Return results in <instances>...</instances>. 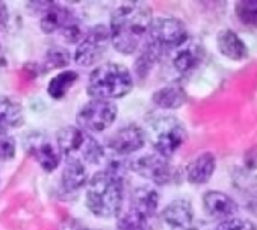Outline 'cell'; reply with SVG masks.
Returning a JSON list of instances; mask_svg holds the SVG:
<instances>
[{
	"label": "cell",
	"mask_w": 257,
	"mask_h": 230,
	"mask_svg": "<svg viewBox=\"0 0 257 230\" xmlns=\"http://www.w3.org/2000/svg\"><path fill=\"white\" fill-rule=\"evenodd\" d=\"M118 107L113 101L91 98L76 113L77 128L85 132H104L116 120Z\"/></svg>",
	"instance_id": "obj_7"
},
{
	"label": "cell",
	"mask_w": 257,
	"mask_h": 230,
	"mask_svg": "<svg viewBox=\"0 0 257 230\" xmlns=\"http://www.w3.org/2000/svg\"><path fill=\"white\" fill-rule=\"evenodd\" d=\"M10 20V13H8V7L5 2H0V28L7 26Z\"/></svg>",
	"instance_id": "obj_28"
},
{
	"label": "cell",
	"mask_w": 257,
	"mask_h": 230,
	"mask_svg": "<svg viewBox=\"0 0 257 230\" xmlns=\"http://www.w3.org/2000/svg\"><path fill=\"white\" fill-rule=\"evenodd\" d=\"M116 230H153V218L125 209L116 218Z\"/></svg>",
	"instance_id": "obj_23"
},
{
	"label": "cell",
	"mask_w": 257,
	"mask_h": 230,
	"mask_svg": "<svg viewBox=\"0 0 257 230\" xmlns=\"http://www.w3.org/2000/svg\"><path fill=\"white\" fill-rule=\"evenodd\" d=\"M128 170H132L143 179L153 182L155 185H170L177 179V170L159 155H144L128 162Z\"/></svg>",
	"instance_id": "obj_8"
},
{
	"label": "cell",
	"mask_w": 257,
	"mask_h": 230,
	"mask_svg": "<svg viewBox=\"0 0 257 230\" xmlns=\"http://www.w3.org/2000/svg\"><path fill=\"white\" fill-rule=\"evenodd\" d=\"M153 22V10L143 2L119 4L109 22V38L112 47L122 55H134L147 40Z\"/></svg>",
	"instance_id": "obj_1"
},
{
	"label": "cell",
	"mask_w": 257,
	"mask_h": 230,
	"mask_svg": "<svg viewBox=\"0 0 257 230\" xmlns=\"http://www.w3.org/2000/svg\"><path fill=\"white\" fill-rule=\"evenodd\" d=\"M28 152L46 173H53L61 164L62 155L44 135H32L28 140Z\"/></svg>",
	"instance_id": "obj_12"
},
{
	"label": "cell",
	"mask_w": 257,
	"mask_h": 230,
	"mask_svg": "<svg viewBox=\"0 0 257 230\" xmlns=\"http://www.w3.org/2000/svg\"><path fill=\"white\" fill-rule=\"evenodd\" d=\"M147 143V132L135 125H125L119 129H116L110 138L107 140V149L112 152L113 156L125 158L128 155H134L140 152Z\"/></svg>",
	"instance_id": "obj_10"
},
{
	"label": "cell",
	"mask_w": 257,
	"mask_h": 230,
	"mask_svg": "<svg viewBox=\"0 0 257 230\" xmlns=\"http://www.w3.org/2000/svg\"><path fill=\"white\" fill-rule=\"evenodd\" d=\"M17 146L16 140L10 134H2L0 132V161L8 162L16 158Z\"/></svg>",
	"instance_id": "obj_27"
},
{
	"label": "cell",
	"mask_w": 257,
	"mask_h": 230,
	"mask_svg": "<svg viewBox=\"0 0 257 230\" xmlns=\"http://www.w3.org/2000/svg\"><path fill=\"white\" fill-rule=\"evenodd\" d=\"M216 168V158L210 152H204L186 165V180L192 185H203L210 180Z\"/></svg>",
	"instance_id": "obj_17"
},
{
	"label": "cell",
	"mask_w": 257,
	"mask_h": 230,
	"mask_svg": "<svg viewBox=\"0 0 257 230\" xmlns=\"http://www.w3.org/2000/svg\"><path fill=\"white\" fill-rule=\"evenodd\" d=\"M71 62V55L67 49L64 47H52L49 49V52L46 53L44 58V70H61L64 67H67Z\"/></svg>",
	"instance_id": "obj_24"
},
{
	"label": "cell",
	"mask_w": 257,
	"mask_h": 230,
	"mask_svg": "<svg viewBox=\"0 0 257 230\" xmlns=\"http://www.w3.org/2000/svg\"><path fill=\"white\" fill-rule=\"evenodd\" d=\"M203 209L207 216H210L212 219H216V221L230 219L239 210L237 203L230 195H227L225 192H221V191H215V189L204 192Z\"/></svg>",
	"instance_id": "obj_13"
},
{
	"label": "cell",
	"mask_w": 257,
	"mask_h": 230,
	"mask_svg": "<svg viewBox=\"0 0 257 230\" xmlns=\"http://www.w3.org/2000/svg\"><path fill=\"white\" fill-rule=\"evenodd\" d=\"M31 5L40 10V28L44 34L49 35L61 32L68 23L76 19L71 10L55 2H32Z\"/></svg>",
	"instance_id": "obj_11"
},
{
	"label": "cell",
	"mask_w": 257,
	"mask_h": 230,
	"mask_svg": "<svg viewBox=\"0 0 257 230\" xmlns=\"http://www.w3.org/2000/svg\"><path fill=\"white\" fill-rule=\"evenodd\" d=\"M25 125V110L23 106L11 98L0 97V132L8 134L13 129H19Z\"/></svg>",
	"instance_id": "obj_19"
},
{
	"label": "cell",
	"mask_w": 257,
	"mask_h": 230,
	"mask_svg": "<svg viewBox=\"0 0 257 230\" xmlns=\"http://www.w3.org/2000/svg\"><path fill=\"white\" fill-rule=\"evenodd\" d=\"M110 46L109 29L107 26L98 25L86 31L85 37L76 47L74 62L80 67H91L98 62Z\"/></svg>",
	"instance_id": "obj_9"
},
{
	"label": "cell",
	"mask_w": 257,
	"mask_h": 230,
	"mask_svg": "<svg viewBox=\"0 0 257 230\" xmlns=\"http://www.w3.org/2000/svg\"><path fill=\"white\" fill-rule=\"evenodd\" d=\"M213 230H257V225L245 218L233 216L225 221H219L216 225H213Z\"/></svg>",
	"instance_id": "obj_26"
},
{
	"label": "cell",
	"mask_w": 257,
	"mask_h": 230,
	"mask_svg": "<svg viewBox=\"0 0 257 230\" xmlns=\"http://www.w3.org/2000/svg\"><path fill=\"white\" fill-rule=\"evenodd\" d=\"M234 14L240 23L257 28V0H240L234 5Z\"/></svg>",
	"instance_id": "obj_25"
},
{
	"label": "cell",
	"mask_w": 257,
	"mask_h": 230,
	"mask_svg": "<svg viewBox=\"0 0 257 230\" xmlns=\"http://www.w3.org/2000/svg\"><path fill=\"white\" fill-rule=\"evenodd\" d=\"M89 180L88 170L85 164L76 161V159H65L62 174H61V188L67 194L77 192L83 186H86Z\"/></svg>",
	"instance_id": "obj_18"
},
{
	"label": "cell",
	"mask_w": 257,
	"mask_h": 230,
	"mask_svg": "<svg viewBox=\"0 0 257 230\" xmlns=\"http://www.w3.org/2000/svg\"><path fill=\"white\" fill-rule=\"evenodd\" d=\"M204 59V47L198 43L188 40L182 47H179L173 58V67L180 76H188L194 73Z\"/></svg>",
	"instance_id": "obj_15"
},
{
	"label": "cell",
	"mask_w": 257,
	"mask_h": 230,
	"mask_svg": "<svg viewBox=\"0 0 257 230\" xmlns=\"http://www.w3.org/2000/svg\"><path fill=\"white\" fill-rule=\"evenodd\" d=\"M124 179L112 170H100L86 183L85 203L89 212L98 218H113L122 210Z\"/></svg>",
	"instance_id": "obj_2"
},
{
	"label": "cell",
	"mask_w": 257,
	"mask_h": 230,
	"mask_svg": "<svg viewBox=\"0 0 257 230\" xmlns=\"http://www.w3.org/2000/svg\"><path fill=\"white\" fill-rule=\"evenodd\" d=\"M73 230H95V228H92V227H88V225H77V227H74Z\"/></svg>",
	"instance_id": "obj_30"
},
{
	"label": "cell",
	"mask_w": 257,
	"mask_h": 230,
	"mask_svg": "<svg viewBox=\"0 0 257 230\" xmlns=\"http://www.w3.org/2000/svg\"><path fill=\"white\" fill-rule=\"evenodd\" d=\"M159 201H161L159 192L155 188L143 185V186L135 188L131 192L127 209H131V210H134L143 216L155 219L158 209H159Z\"/></svg>",
	"instance_id": "obj_16"
},
{
	"label": "cell",
	"mask_w": 257,
	"mask_h": 230,
	"mask_svg": "<svg viewBox=\"0 0 257 230\" xmlns=\"http://www.w3.org/2000/svg\"><path fill=\"white\" fill-rule=\"evenodd\" d=\"M191 230H213V225L206 224V222H194V225L191 227Z\"/></svg>",
	"instance_id": "obj_29"
},
{
	"label": "cell",
	"mask_w": 257,
	"mask_h": 230,
	"mask_svg": "<svg viewBox=\"0 0 257 230\" xmlns=\"http://www.w3.org/2000/svg\"><path fill=\"white\" fill-rule=\"evenodd\" d=\"M152 100L161 109H179L186 103L188 97H186V91L183 89L182 85L170 83V85H165V86L156 89L153 92Z\"/></svg>",
	"instance_id": "obj_21"
},
{
	"label": "cell",
	"mask_w": 257,
	"mask_h": 230,
	"mask_svg": "<svg viewBox=\"0 0 257 230\" xmlns=\"http://www.w3.org/2000/svg\"><path fill=\"white\" fill-rule=\"evenodd\" d=\"M135 80L127 67L116 62H106L95 67L86 83V92L91 98L113 101L125 97L134 89Z\"/></svg>",
	"instance_id": "obj_3"
},
{
	"label": "cell",
	"mask_w": 257,
	"mask_h": 230,
	"mask_svg": "<svg viewBox=\"0 0 257 230\" xmlns=\"http://www.w3.org/2000/svg\"><path fill=\"white\" fill-rule=\"evenodd\" d=\"M77 79H79V74L73 70L59 71L58 74H55L50 79V82L47 85V94L53 100H62V98H65L68 91L74 86Z\"/></svg>",
	"instance_id": "obj_22"
},
{
	"label": "cell",
	"mask_w": 257,
	"mask_h": 230,
	"mask_svg": "<svg viewBox=\"0 0 257 230\" xmlns=\"http://www.w3.org/2000/svg\"><path fill=\"white\" fill-rule=\"evenodd\" d=\"M167 225L174 230H191L194 225V207L189 200L177 198L165 206L161 213Z\"/></svg>",
	"instance_id": "obj_14"
},
{
	"label": "cell",
	"mask_w": 257,
	"mask_h": 230,
	"mask_svg": "<svg viewBox=\"0 0 257 230\" xmlns=\"http://www.w3.org/2000/svg\"><path fill=\"white\" fill-rule=\"evenodd\" d=\"M216 47L222 56H225L231 61H243L248 58L246 44L231 29L219 31V34L216 37Z\"/></svg>",
	"instance_id": "obj_20"
},
{
	"label": "cell",
	"mask_w": 257,
	"mask_h": 230,
	"mask_svg": "<svg viewBox=\"0 0 257 230\" xmlns=\"http://www.w3.org/2000/svg\"><path fill=\"white\" fill-rule=\"evenodd\" d=\"M150 137L156 155L170 159L186 141L185 126L171 115H159L150 122Z\"/></svg>",
	"instance_id": "obj_5"
},
{
	"label": "cell",
	"mask_w": 257,
	"mask_h": 230,
	"mask_svg": "<svg viewBox=\"0 0 257 230\" xmlns=\"http://www.w3.org/2000/svg\"><path fill=\"white\" fill-rule=\"evenodd\" d=\"M188 40L189 32L182 20L174 17H159L153 19L146 44L153 47L162 56L168 52H176Z\"/></svg>",
	"instance_id": "obj_6"
},
{
	"label": "cell",
	"mask_w": 257,
	"mask_h": 230,
	"mask_svg": "<svg viewBox=\"0 0 257 230\" xmlns=\"http://www.w3.org/2000/svg\"><path fill=\"white\" fill-rule=\"evenodd\" d=\"M56 147L65 159L97 165L104 158V147L88 132L77 126H65L56 135Z\"/></svg>",
	"instance_id": "obj_4"
}]
</instances>
